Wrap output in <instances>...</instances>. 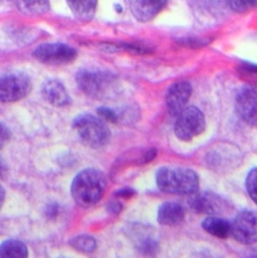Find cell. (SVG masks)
Segmentation results:
<instances>
[{
  "instance_id": "cell-7",
  "label": "cell",
  "mask_w": 257,
  "mask_h": 258,
  "mask_svg": "<svg viewBox=\"0 0 257 258\" xmlns=\"http://www.w3.org/2000/svg\"><path fill=\"white\" fill-rule=\"evenodd\" d=\"M33 57L43 64L63 66L77 58V51L65 43H44L35 48Z\"/></svg>"
},
{
  "instance_id": "cell-21",
  "label": "cell",
  "mask_w": 257,
  "mask_h": 258,
  "mask_svg": "<svg viewBox=\"0 0 257 258\" xmlns=\"http://www.w3.org/2000/svg\"><path fill=\"white\" fill-rule=\"evenodd\" d=\"M246 188L249 196L257 204V167L249 172L246 179Z\"/></svg>"
},
{
  "instance_id": "cell-27",
  "label": "cell",
  "mask_w": 257,
  "mask_h": 258,
  "mask_svg": "<svg viewBox=\"0 0 257 258\" xmlns=\"http://www.w3.org/2000/svg\"><path fill=\"white\" fill-rule=\"evenodd\" d=\"M6 170H7L6 164H5L4 160L0 157V179H2L4 177V175L6 174Z\"/></svg>"
},
{
  "instance_id": "cell-16",
  "label": "cell",
  "mask_w": 257,
  "mask_h": 258,
  "mask_svg": "<svg viewBox=\"0 0 257 258\" xmlns=\"http://www.w3.org/2000/svg\"><path fill=\"white\" fill-rule=\"evenodd\" d=\"M202 227L209 234L218 238H227L231 234V224L221 218L210 216L202 222Z\"/></svg>"
},
{
  "instance_id": "cell-1",
  "label": "cell",
  "mask_w": 257,
  "mask_h": 258,
  "mask_svg": "<svg viewBox=\"0 0 257 258\" xmlns=\"http://www.w3.org/2000/svg\"><path fill=\"white\" fill-rule=\"evenodd\" d=\"M107 189L106 175L95 168L81 171L72 183V196L77 204L84 208L96 205Z\"/></svg>"
},
{
  "instance_id": "cell-6",
  "label": "cell",
  "mask_w": 257,
  "mask_h": 258,
  "mask_svg": "<svg viewBox=\"0 0 257 258\" xmlns=\"http://www.w3.org/2000/svg\"><path fill=\"white\" fill-rule=\"evenodd\" d=\"M205 127L206 121L203 113L196 107H187L177 116L175 135L179 140L189 142L202 134Z\"/></svg>"
},
{
  "instance_id": "cell-22",
  "label": "cell",
  "mask_w": 257,
  "mask_h": 258,
  "mask_svg": "<svg viewBox=\"0 0 257 258\" xmlns=\"http://www.w3.org/2000/svg\"><path fill=\"white\" fill-rule=\"evenodd\" d=\"M98 115L102 120L109 122V123H114V124L117 123L118 119H119L118 115L115 111H113L109 108H105V107L98 109Z\"/></svg>"
},
{
  "instance_id": "cell-19",
  "label": "cell",
  "mask_w": 257,
  "mask_h": 258,
  "mask_svg": "<svg viewBox=\"0 0 257 258\" xmlns=\"http://www.w3.org/2000/svg\"><path fill=\"white\" fill-rule=\"evenodd\" d=\"M70 244L76 250L83 252V253H91V252L95 251V249L97 248L96 239L93 236H90L88 234L79 235V236L71 239Z\"/></svg>"
},
{
  "instance_id": "cell-14",
  "label": "cell",
  "mask_w": 257,
  "mask_h": 258,
  "mask_svg": "<svg viewBox=\"0 0 257 258\" xmlns=\"http://www.w3.org/2000/svg\"><path fill=\"white\" fill-rule=\"evenodd\" d=\"M185 218L184 208L173 202H167L160 206L158 211V222L165 226H174L180 224Z\"/></svg>"
},
{
  "instance_id": "cell-4",
  "label": "cell",
  "mask_w": 257,
  "mask_h": 258,
  "mask_svg": "<svg viewBox=\"0 0 257 258\" xmlns=\"http://www.w3.org/2000/svg\"><path fill=\"white\" fill-rule=\"evenodd\" d=\"M80 90L94 99H105L113 92L115 77L107 72L83 69L76 75Z\"/></svg>"
},
{
  "instance_id": "cell-5",
  "label": "cell",
  "mask_w": 257,
  "mask_h": 258,
  "mask_svg": "<svg viewBox=\"0 0 257 258\" xmlns=\"http://www.w3.org/2000/svg\"><path fill=\"white\" fill-rule=\"evenodd\" d=\"M31 91L27 75L21 72L0 74V103H14L25 98Z\"/></svg>"
},
{
  "instance_id": "cell-17",
  "label": "cell",
  "mask_w": 257,
  "mask_h": 258,
  "mask_svg": "<svg viewBox=\"0 0 257 258\" xmlns=\"http://www.w3.org/2000/svg\"><path fill=\"white\" fill-rule=\"evenodd\" d=\"M27 255V247L19 240L9 239L0 245V258H25Z\"/></svg>"
},
{
  "instance_id": "cell-13",
  "label": "cell",
  "mask_w": 257,
  "mask_h": 258,
  "mask_svg": "<svg viewBox=\"0 0 257 258\" xmlns=\"http://www.w3.org/2000/svg\"><path fill=\"white\" fill-rule=\"evenodd\" d=\"M189 200V205L192 210L202 214H217L221 211V200L213 193H199L192 194Z\"/></svg>"
},
{
  "instance_id": "cell-24",
  "label": "cell",
  "mask_w": 257,
  "mask_h": 258,
  "mask_svg": "<svg viewBox=\"0 0 257 258\" xmlns=\"http://www.w3.org/2000/svg\"><path fill=\"white\" fill-rule=\"evenodd\" d=\"M10 139V131L9 129L0 122V149L5 146V144Z\"/></svg>"
},
{
  "instance_id": "cell-12",
  "label": "cell",
  "mask_w": 257,
  "mask_h": 258,
  "mask_svg": "<svg viewBox=\"0 0 257 258\" xmlns=\"http://www.w3.org/2000/svg\"><path fill=\"white\" fill-rule=\"evenodd\" d=\"M44 100L54 107H65L71 103V98L65 86L57 80L46 81L41 88Z\"/></svg>"
},
{
  "instance_id": "cell-3",
  "label": "cell",
  "mask_w": 257,
  "mask_h": 258,
  "mask_svg": "<svg viewBox=\"0 0 257 258\" xmlns=\"http://www.w3.org/2000/svg\"><path fill=\"white\" fill-rule=\"evenodd\" d=\"M73 127L82 143L90 148L104 147L110 141V129L100 117L82 114L74 120Z\"/></svg>"
},
{
  "instance_id": "cell-18",
  "label": "cell",
  "mask_w": 257,
  "mask_h": 258,
  "mask_svg": "<svg viewBox=\"0 0 257 258\" xmlns=\"http://www.w3.org/2000/svg\"><path fill=\"white\" fill-rule=\"evenodd\" d=\"M16 3L26 14H42L49 9V0H16Z\"/></svg>"
},
{
  "instance_id": "cell-20",
  "label": "cell",
  "mask_w": 257,
  "mask_h": 258,
  "mask_svg": "<svg viewBox=\"0 0 257 258\" xmlns=\"http://www.w3.org/2000/svg\"><path fill=\"white\" fill-rule=\"evenodd\" d=\"M226 2L232 10L238 13L250 11L257 6V0H226Z\"/></svg>"
},
{
  "instance_id": "cell-11",
  "label": "cell",
  "mask_w": 257,
  "mask_h": 258,
  "mask_svg": "<svg viewBox=\"0 0 257 258\" xmlns=\"http://www.w3.org/2000/svg\"><path fill=\"white\" fill-rule=\"evenodd\" d=\"M128 2L134 17L141 22H147L162 11L168 0H128Z\"/></svg>"
},
{
  "instance_id": "cell-15",
  "label": "cell",
  "mask_w": 257,
  "mask_h": 258,
  "mask_svg": "<svg viewBox=\"0 0 257 258\" xmlns=\"http://www.w3.org/2000/svg\"><path fill=\"white\" fill-rule=\"evenodd\" d=\"M67 3L77 19L87 22L93 19L98 0H67Z\"/></svg>"
},
{
  "instance_id": "cell-8",
  "label": "cell",
  "mask_w": 257,
  "mask_h": 258,
  "mask_svg": "<svg viewBox=\"0 0 257 258\" xmlns=\"http://www.w3.org/2000/svg\"><path fill=\"white\" fill-rule=\"evenodd\" d=\"M231 235L242 244L257 242V212L242 211L231 224Z\"/></svg>"
},
{
  "instance_id": "cell-25",
  "label": "cell",
  "mask_w": 257,
  "mask_h": 258,
  "mask_svg": "<svg viewBox=\"0 0 257 258\" xmlns=\"http://www.w3.org/2000/svg\"><path fill=\"white\" fill-rule=\"evenodd\" d=\"M122 208H123V206H122V204L120 202H113V203H111L109 205V209L112 212H114L115 214H118L122 210Z\"/></svg>"
},
{
  "instance_id": "cell-9",
  "label": "cell",
  "mask_w": 257,
  "mask_h": 258,
  "mask_svg": "<svg viewBox=\"0 0 257 258\" xmlns=\"http://www.w3.org/2000/svg\"><path fill=\"white\" fill-rule=\"evenodd\" d=\"M235 110L247 124L257 127V88L243 87L235 98Z\"/></svg>"
},
{
  "instance_id": "cell-26",
  "label": "cell",
  "mask_w": 257,
  "mask_h": 258,
  "mask_svg": "<svg viewBox=\"0 0 257 258\" xmlns=\"http://www.w3.org/2000/svg\"><path fill=\"white\" fill-rule=\"evenodd\" d=\"M116 195L120 196V197H131L134 195V191L133 190H130V189H124V190H120L116 193Z\"/></svg>"
},
{
  "instance_id": "cell-23",
  "label": "cell",
  "mask_w": 257,
  "mask_h": 258,
  "mask_svg": "<svg viewBox=\"0 0 257 258\" xmlns=\"http://www.w3.org/2000/svg\"><path fill=\"white\" fill-rule=\"evenodd\" d=\"M239 73L246 79L257 80V66L254 64H242L239 68Z\"/></svg>"
},
{
  "instance_id": "cell-28",
  "label": "cell",
  "mask_w": 257,
  "mask_h": 258,
  "mask_svg": "<svg viewBox=\"0 0 257 258\" xmlns=\"http://www.w3.org/2000/svg\"><path fill=\"white\" fill-rule=\"evenodd\" d=\"M4 199H5V190L3 189V187L0 185V209L4 203Z\"/></svg>"
},
{
  "instance_id": "cell-10",
  "label": "cell",
  "mask_w": 257,
  "mask_h": 258,
  "mask_svg": "<svg viewBox=\"0 0 257 258\" xmlns=\"http://www.w3.org/2000/svg\"><path fill=\"white\" fill-rule=\"evenodd\" d=\"M191 94L192 87L188 82L182 81L171 86L166 94V104L169 113L177 117L186 108Z\"/></svg>"
},
{
  "instance_id": "cell-2",
  "label": "cell",
  "mask_w": 257,
  "mask_h": 258,
  "mask_svg": "<svg viewBox=\"0 0 257 258\" xmlns=\"http://www.w3.org/2000/svg\"><path fill=\"white\" fill-rule=\"evenodd\" d=\"M160 190L177 195H192L199 189L198 175L191 169L182 167H163L156 175Z\"/></svg>"
}]
</instances>
